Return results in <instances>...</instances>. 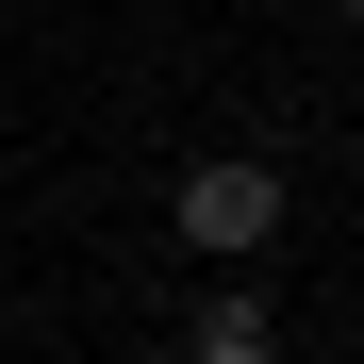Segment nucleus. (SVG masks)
Masks as SVG:
<instances>
[{
  "label": "nucleus",
  "instance_id": "obj_1",
  "mask_svg": "<svg viewBox=\"0 0 364 364\" xmlns=\"http://www.w3.org/2000/svg\"><path fill=\"white\" fill-rule=\"evenodd\" d=\"M182 249H199V265H249V249H282V166L265 149H215V166H182Z\"/></svg>",
  "mask_w": 364,
  "mask_h": 364
},
{
  "label": "nucleus",
  "instance_id": "obj_2",
  "mask_svg": "<svg viewBox=\"0 0 364 364\" xmlns=\"http://www.w3.org/2000/svg\"><path fill=\"white\" fill-rule=\"evenodd\" d=\"M182 364H282V298H199V315H182Z\"/></svg>",
  "mask_w": 364,
  "mask_h": 364
},
{
  "label": "nucleus",
  "instance_id": "obj_3",
  "mask_svg": "<svg viewBox=\"0 0 364 364\" xmlns=\"http://www.w3.org/2000/svg\"><path fill=\"white\" fill-rule=\"evenodd\" d=\"M331 17H348V33H364V0H331Z\"/></svg>",
  "mask_w": 364,
  "mask_h": 364
}]
</instances>
